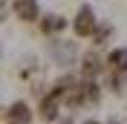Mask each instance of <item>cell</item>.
Masks as SVG:
<instances>
[{
  "mask_svg": "<svg viewBox=\"0 0 127 124\" xmlns=\"http://www.w3.org/2000/svg\"><path fill=\"white\" fill-rule=\"evenodd\" d=\"M9 121H23V124H32V118H35V113H32V107L26 104V101H12L6 107V116Z\"/></svg>",
  "mask_w": 127,
  "mask_h": 124,
  "instance_id": "6",
  "label": "cell"
},
{
  "mask_svg": "<svg viewBox=\"0 0 127 124\" xmlns=\"http://www.w3.org/2000/svg\"><path fill=\"white\" fill-rule=\"evenodd\" d=\"M81 124H107V121H98V118H87V121H81Z\"/></svg>",
  "mask_w": 127,
  "mask_h": 124,
  "instance_id": "10",
  "label": "cell"
},
{
  "mask_svg": "<svg viewBox=\"0 0 127 124\" xmlns=\"http://www.w3.org/2000/svg\"><path fill=\"white\" fill-rule=\"evenodd\" d=\"M110 35H113V23L101 20V23H98V29L93 32V38H90V40H93L95 46H101V43H107V38H110Z\"/></svg>",
  "mask_w": 127,
  "mask_h": 124,
  "instance_id": "8",
  "label": "cell"
},
{
  "mask_svg": "<svg viewBox=\"0 0 127 124\" xmlns=\"http://www.w3.org/2000/svg\"><path fill=\"white\" fill-rule=\"evenodd\" d=\"M98 15H95V9L90 3H81L75 9V15L69 17V26H72V35L75 38H93V32L98 29Z\"/></svg>",
  "mask_w": 127,
  "mask_h": 124,
  "instance_id": "1",
  "label": "cell"
},
{
  "mask_svg": "<svg viewBox=\"0 0 127 124\" xmlns=\"http://www.w3.org/2000/svg\"><path fill=\"white\" fill-rule=\"evenodd\" d=\"M107 90H110V93H121V90H124V75L107 69Z\"/></svg>",
  "mask_w": 127,
  "mask_h": 124,
  "instance_id": "9",
  "label": "cell"
},
{
  "mask_svg": "<svg viewBox=\"0 0 127 124\" xmlns=\"http://www.w3.org/2000/svg\"><path fill=\"white\" fill-rule=\"evenodd\" d=\"M104 63H107V58H101L95 52H84L81 55V78L84 81H98V75L107 69Z\"/></svg>",
  "mask_w": 127,
  "mask_h": 124,
  "instance_id": "3",
  "label": "cell"
},
{
  "mask_svg": "<svg viewBox=\"0 0 127 124\" xmlns=\"http://www.w3.org/2000/svg\"><path fill=\"white\" fill-rule=\"evenodd\" d=\"M107 124H121V121H113V118H110V121H107Z\"/></svg>",
  "mask_w": 127,
  "mask_h": 124,
  "instance_id": "12",
  "label": "cell"
},
{
  "mask_svg": "<svg viewBox=\"0 0 127 124\" xmlns=\"http://www.w3.org/2000/svg\"><path fill=\"white\" fill-rule=\"evenodd\" d=\"M12 12L23 23H40V3L38 0H12Z\"/></svg>",
  "mask_w": 127,
  "mask_h": 124,
  "instance_id": "2",
  "label": "cell"
},
{
  "mask_svg": "<svg viewBox=\"0 0 127 124\" xmlns=\"http://www.w3.org/2000/svg\"><path fill=\"white\" fill-rule=\"evenodd\" d=\"M61 124H75V121H72V118H66V116H64V118H61Z\"/></svg>",
  "mask_w": 127,
  "mask_h": 124,
  "instance_id": "11",
  "label": "cell"
},
{
  "mask_svg": "<svg viewBox=\"0 0 127 124\" xmlns=\"http://www.w3.org/2000/svg\"><path fill=\"white\" fill-rule=\"evenodd\" d=\"M107 69L127 75V46H116L107 52Z\"/></svg>",
  "mask_w": 127,
  "mask_h": 124,
  "instance_id": "7",
  "label": "cell"
},
{
  "mask_svg": "<svg viewBox=\"0 0 127 124\" xmlns=\"http://www.w3.org/2000/svg\"><path fill=\"white\" fill-rule=\"evenodd\" d=\"M58 110H61V101H58L55 95H49V93L38 101V118H40L43 124L58 121V118H61V113H58Z\"/></svg>",
  "mask_w": 127,
  "mask_h": 124,
  "instance_id": "4",
  "label": "cell"
},
{
  "mask_svg": "<svg viewBox=\"0 0 127 124\" xmlns=\"http://www.w3.org/2000/svg\"><path fill=\"white\" fill-rule=\"evenodd\" d=\"M66 26H69V20H66L64 15H55V12H52V15H43V17H40V32H43V35H49L52 40H55L58 35L66 29Z\"/></svg>",
  "mask_w": 127,
  "mask_h": 124,
  "instance_id": "5",
  "label": "cell"
}]
</instances>
